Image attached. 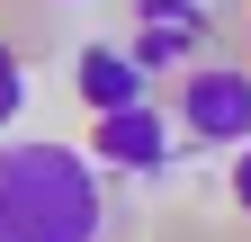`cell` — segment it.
<instances>
[{
    "instance_id": "9",
    "label": "cell",
    "mask_w": 251,
    "mask_h": 242,
    "mask_svg": "<svg viewBox=\"0 0 251 242\" xmlns=\"http://www.w3.org/2000/svg\"><path fill=\"white\" fill-rule=\"evenodd\" d=\"M63 9H90V0H63Z\"/></svg>"
},
{
    "instance_id": "7",
    "label": "cell",
    "mask_w": 251,
    "mask_h": 242,
    "mask_svg": "<svg viewBox=\"0 0 251 242\" xmlns=\"http://www.w3.org/2000/svg\"><path fill=\"white\" fill-rule=\"evenodd\" d=\"M18 117H27V63H18V45H0V135Z\"/></svg>"
},
{
    "instance_id": "3",
    "label": "cell",
    "mask_w": 251,
    "mask_h": 242,
    "mask_svg": "<svg viewBox=\"0 0 251 242\" xmlns=\"http://www.w3.org/2000/svg\"><path fill=\"white\" fill-rule=\"evenodd\" d=\"M171 144H179V126L162 117V99H126V108H108V117H90V162L99 170H135V179H162L171 170Z\"/></svg>"
},
{
    "instance_id": "4",
    "label": "cell",
    "mask_w": 251,
    "mask_h": 242,
    "mask_svg": "<svg viewBox=\"0 0 251 242\" xmlns=\"http://www.w3.org/2000/svg\"><path fill=\"white\" fill-rule=\"evenodd\" d=\"M144 72L126 63V45H81V63H72V99L90 108V117H108V108H126V99H144Z\"/></svg>"
},
{
    "instance_id": "1",
    "label": "cell",
    "mask_w": 251,
    "mask_h": 242,
    "mask_svg": "<svg viewBox=\"0 0 251 242\" xmlns=\"http://www.w3.org/2000/svg\"><path fill=\"white\" fill-rule=\"evenodd\" d=\"M108 189L81 144L9 135L0 144V242H99Z\"/></svg>"
},
{
    "instance_id": "2",
    "label": "cell",
    "mask_w": 251,
    "mask_h": 242,
    "mask_svg": "<svg viewBox=\"0 0 251 242\" xmlns=\"http://www.w3.org/2000/svg\"><path fill=\"white\" fill-rule=\"evenodd\" d=\"M171 126L215 144V153H225V144H251V63H188Z\"/></svg>"
},
{
    "instance_id": "5",
    "label": "cell",
    "mask_w": 251,
    "mask_h": 242,
    "mask_svg": "<svg viewBox=\"0 0 251 242\" xmlns=\"http://www.w3.org/2000/svg\"><path fill=\"white\" fill-rule=\"evenodd\" d=\"M126 63L152 81V72H171V63H198V36H188V27H162V18H135V36H126Z\"/></svg>"
},
{
    "instance_id": "6",
    "label": "cell",
    "mask_w": 251,
    "mask_h": 242,
    "mask_svg": "<svg viewBox=\"0 0 251 242\" xmlns=\"http://www.w3.org/2000/svg\"><path fill=\"white\" fill-rule=\"evenodd\" d=\"M135 18H162V27H188V36H215V9H206V0H135Z\"/></svg>"
},
{
    "instance_id": "8",
    "label": "cell",
    "mask_w": 251,
    "mask_h": 242,
    "mask_svg": "<svg viewBox=\"0 0 251 242\" xmlns=\"http://www.w3.org/2000/svg\"><path fill=\"white\" fill-rule=\"evenodd\" d=\"M225 189H233V206L251 216V144H233V170H225Z\"/></svg>"
}]
</instances>
